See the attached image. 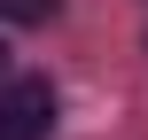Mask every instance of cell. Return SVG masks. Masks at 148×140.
Masks as SVG:
<instances>
[{"label": "cell", "mask_w": 148, "mask_h": 140, "mask_svg": "<svg viewBox=\"0 0 148 140\" xmlns=\"http://www.w3.org/2000/svg\"><path fill=\"white\" fill-rule=\"evenodd\" d=\"M62 0H0V23H47Z\"/></svg>", "instance_id": "cell-2"}, {"label": "cell", "mask_w": 148, "mask_h": 140, "mask_svg": "<svg viewBox=\"0 0 148 140\" xmlns=\"http://www.w3.org/2000/svg\"><path fill=\"white\" fill-rule=\"evenodd\" d=\"M0 78H8V47H0Z\"/></svg>", "instance_id": "cell-3"}, {"label": "cell", "mask_w": 148, "mask_h": 140, "mask_svg": "<svg viewBox=\"0 0 148 140\" xmlns=\"http://www.w3.org/2000/svg\"><path fill=\"white\" fill-rule=\"evenodd\" d=\"M55 132V86L47 78H8L0 86V140H47Z\"/></svg>", "instance_id": "cell-1"}]
</instances>
